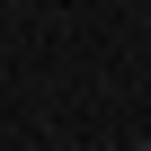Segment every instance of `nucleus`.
<instances>
[{
	"label": "nucleus",
	"instance_id": "obj_1",
	"mask_svg": "<svg viewBox=\"0 0 151 151\" xmlns=\"http://www.w3.org/2000/svg\"><path fill=\"white\" fill-rule=\"evenodd\" d=\"M133 151H151V142H133Z\"/></svg>",
	"mask_w": 151,
	"mask_h": 151
}]
</instances>
